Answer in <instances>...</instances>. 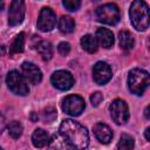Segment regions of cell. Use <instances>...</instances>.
<instances>
[{"label":"cell","instance_id":"484cf974","mask_svg":"<svg viewBox=\"0 0 150 150\" xmlns=\"http://www.w3.org/2000/svg\"><path fill=\"white\" fill-rule=\"evenodd\" d=\"M5 127H6V118H5V116L0 112V132H2V130L5 129Z\"/></svg>","mask_w":150,"mask_h":150},{"label":"cell","instance_id":"ffe728a7","mask_svg":"<svg viewBox=\"0 0 150 150\" xmlns=\"http://www.w3.org/2000/svg\"><path fill=\"white\" fill-rule=\"evenodd\" d=\"M23 47H25V33L21 32L15 36V39L11 46V53L12 54L21 53V52H23Z\"/></svg>","mask_w":150,"mask_h":150},{"label":"cell","instance_id":"d6986e66","mask_svg":"<svg viewBox=\"0 0 150 150\" xmlns=\"http://www.w3.org/2000/svg\"><path fill=\"white\" fill-rule=\"evenodd\" d=\"M59 29H60V32H62L64 34L74 32V29H75L74 19L68 16V15H62L60 18V20H59Z\"/></svg>","mask_w":150,"mask_h":150},{"label":"cell","instance_id":"f546056e","mask_svg":"<svg viewBox=\"0 0 150 150\" xmlns=\"http://www.w3.org/2000/svg\"><path fill=\"white\" fill-rule=\"evenodd\" d=\"M2 8H4V0H0V12L2 11Z\"/></svg>","mask_w":150,"mask_h":150},{"label":"cell","instance_id":"d4e9b609","mask_svg":"<svg viewBox=\"0 0 150 150\" xmlns=\"http://www.w3.org/2000/svg\"><path fill=\"white\" fill-rule=\"evenodd\" d=\"M103 101V95L100 93V91H96V93H94L91 96H90V102H91V104L94 105V107H97V105H100V103Z\"/></svg>","mask_w":150,"mask_h":150},{"label":"cell","instance_id":"ba28073f","mask_svg":"<svg viewBox=\"0 0 150 150\" xmlns=\"http://www.w3.org/2000/svg\"><path fill=\"white\" fill-rule=\"evenodd\" d=\"M26 6L23 0H12L8 11V23L9 26H18L25 19Z\"/></svg>","mask_w":150,"mask_h":150},{"label":"cell","instance_id":"4dcf8cb0","mask_svg":"<svg viewBox=\"0 0 150 150\" xmlns=\"http://www.w3.org/2000/svg\"><path fill=\"white\" fill-rule=\"evenodd\" d=\"M94 1H100V0H94Z\"/></svg>","mask_w":150,"mask_h":150},{"label":"cell","instance_id":"83f0119b","mask_svg":"<svg viewBox=\"0 0 150 150\" xmlns=\"http://www.w3.org/2000/svg\"><path fill=\"white\" fill-rule=\"evenodd\" d=\"M144 116L146 117V118H149L150 116H149V107H146L145 108V110H144Z\"/></svg>","mask_w":150,"mask_h":150},{"label":"cell","instance_id":"4fadbf2b","mask_svg":"<svg viewBox=\"0 0 150 150\" xmlns=\"http://www.w3.org/2000/svg\"><path fill=\"white\" fill-rule=\"evenodd\" d=\"M95 137L103 144H108L111 139H112V131L110 129L109 125H107L105 123H96L93 128Z\"/></svg>","mask_w":150,"mask_h":150},{"label":"cell","instance_id":"5b68a950","mask_svg":"<svg viewBox=\"0 0 150 150\" xmlns=\"http://www.w3.org/2000/svg\"><path fill=\"white\" fill-rule=\"evenodd\" d=\"M96 18L100 22L105 25H116L120 21V8L115 4H105L96 9Z\"/></svg>","mask_w":150,"mask_h":150},{"label":"cell","instance_id":"1f68e13d","mask_svg":"<svg viewBox=\"0 0 150 150\" xmlns=\"http://www.w3.org/2000/svg\"><path fill=\"white\" fill-rule=\"evenodd\" d=\"M0 149H1V146H0Z\"/></svg>","mask_w":150,"mask_h":150},{"label":"cell","instance_id":"44dd1931","mask_svg":"<svg viewBox=\"0 0 150 150\" xmlns=\"http://www.w3.org/2000/svg\"><path fill=\"white\" fill-rule=\"evenodd\" d=\"M135 145V141L134 138L130 136V135H127V134H123L116 145L117 149H121V150H129V149H132Z\"/></svg>","mask_w":150,"mask_h":150},{"label":"cell","instance_id":"2e32d148","mask_svg":"<svg viewBox=\"0 0 150 150\" xmlns=\"http://www.w3.org/2000/svg\"><path fill=\"white\" fill-rule=\"evenodd\" d=\"M118 41H120L121 48L124 49V50H130L135 45L134 36L128 30H122V32L118 33Z\"/></svg>","mask_w":150,"mask_h":150},{"label":"cell","instance_id":"52a82bcc","mask_svg":"<svg viewBox=\"0 0 150 150\" xmlns=\"http://www.w3.org/2000/svg\"><path fill=\"white\" fill-rule=\"evenodd\" d=\"M109 111L112 121L116 124H124L129 120V108L123 100H114L109 105Z\"/></svg>","mask_w":150,"mask_h":150},{"label":"cell","instance_id":"7c38bea8","mask_svg":"<svg viewBox=\"0 0 150 150\" xmlns=\"http://www.w3.org/2000/svg\"><path fill=\"white\" fill-rule=\"evenodd\" d=\"M22 69V74L25 76V79L27 81H29L32 84H38L41 82L42 80V73L40 70V68L34 64L33 62H23L21 66Z\"/></svg>","mask_w":150,"mask_h":150},{"label":"cell","instance_id":"3957f363","mask_svg":"<svg viewBox=\"0 0 150 150\" xmlns=\"http://www.w3.org/2000/svg\"><path fill=\"white\" fill-rule=\"evenodd\" d=\"M149 84H150V76L148 71L138 68L130 70L128 76V87L132 94L142 95L148 89Z\"/></svg>","mask_w":150,"mask_h":150},{"label":"cell","instance_id":"7a4b0ae2","mask_svg":"<svg viewBox=\"0 0 150 150\" xmlns=\"http://www.w3.org/2000/svg\"><path fill=\"white\" fill-rule=\"evenodd\" d=\"M130 21L137 30H145L149 27V6L144 0H134L130 11Z\"/></svg>","mask_w":150,"mask_h":150},{"label":"cell","instance_id":"6da1fadb","mask_svg":"<svg viewBox=\"0 0 150 150\" xmlns=\"http://www.w3.org/2000/svg\"><path fill=\"white\" fill-rule=\"evenodd\" d=\"M59 134L69 148L86 149L89 144V134L87 128L74 120H63L60 124Z\"/></svg>","mask_w":150,"mask_h":150},{"label":"cell","instance_id":"cb8c5ba5","mask_svg":"<svg viewBox=\"0 0 150 150\" xmlns=\"http://www.w3.org/2000/svg\"><path fill=\"white\" fill-rule=\"evenodd\" d=\"M57 50H59L60 55L66 56V55H68L69 52H70V45H69L68 42H60L59 46H57Z\"/></svg>","mask_w":150,"mask_h":150},{"label":"cell","instance_id":"e0dca14e","mask_svg":"<svg viewBox=\"0 0 150 150\" xmlns=\"http://www.w3.org/2000/svg\"><path fill=\"white\" fill-rule=\"evenodd\" d=\"M97 40L91 34H86L81 39V47L88 53H96L97 50Z\"/></svg>","mask_w":150,"mask_h":150},{"label":"cell","instance_id":"8992f818","mask_svg":"<svg viewBox=\"0 0 150 150\" xmlns=\"http://www.w3.org/2000/svg\"><path fill=\"white\" fill-rule=\"evenodd\" d=\"M61 108L66 114L76 117L80 116L81 112L84 110L86 103L84 100L79 95H68L62 100Z\"/></svg>","mask_w":150,"mask_h":150},{"label":"cell","instance_id":"8fae6325","mask_svg":"<svg viewBox=\"0 0 150 150\" xmlns=\"http://www.w3.org/2000/svg\"><path fill=\"white\" fill-rule=\"evenodd\" d=\"M111 76H112V71H111L110 66L107 62L98 61L95 63L93 68V79L97 84L100 86L105 84L107 82L110 81Z\"/></svg>","mask_w":150,"mask_h":150},{"label":"cell","instance_id":"9c48e42d","mask_svg":"<svg viewBox=\"0 0 150 150\" xmlns=\"http://www.w3.org/2000/svg\"><path fill=\"white\" fill-rule=\"evenodd\" d=\"M38 28L41 32H50L56 25V14L49 7H43L38 18Z\"/></svg>","mask_w":150,"mask_h":150},{"label":"cell","instance_id":"9a60e30c","mask_svg":"<svg viewBox=\"0 0 150 150\" xmlns=\"http://www.w3.org/2000/svg\"><path fill=\"white\" fill-rule=\"evenodd\" d=\"M49 141H50V138H49V135L47 134V131H45L41 128H38L34 130V132L32 135V142L35 148H43L49 143Z\"/></svg>","mask_w":150,"mask_h":150},{"label":"cell","instance_id":"5bb4252c","mask_svg":"<svg viewBox=\"0 0 150 150\" xmlns=\"http://www.w3.org/2000/svg\"><path fill=\"white\" fill-rule=\"evenodd\" d=\"M95 38L103 48H110L114 45V34L108 28H98Z\"/></svg>","mask_w":150,"mask_h":150},{"label":"cell","instance_id":"ac0fdd59","mask_svg":"<svg viewBox=\"0 0 150 150\" xmlns=\"http://www.w3.org/2000/svg\"><path fill=\"white\" fill-rule=\"evenodd\" d=\"M36 50L45 61H48L53 56V47L49 41H40L36 45Z\"/></svg>","mask_w":150,"mask_h":150},{"label":"cell","instance_id":"30bf717a","mask_svg":"<svg viewBox=\"0 0 150 150\" xmlns=\"http://www.w3.org/2000/svg\"><path fill=\"white\" fill-rule=\"evenodd\" d=\"M52 84L60 90H68L74 84L73 75L67 70H56L50 77Z\"/></svg>","mask_w":150,"mask_h":150},{"label":"cell","instance_id":"277c9868","mask_svg":"<svg viewBox=\"0 0 150 150\" xmlns=\"http://www.w3.org/2000/svg\"><path fill=\"white\" fill-rule=\"evenodd\" d=\"M6 84L9 90L19 96H26L29 93L28 84L23 75H21L16 70H11L6 76Z\"/></svg>","mask_w":150,"mask_h":150},{"label":"cell","instance_id":"603a6c76","mask_svg":"<svg viewBox=\"0 0 150 150\" xmlns=\"http://www.w3.org/2000/svg\"><path fill=\"white\" fill-rule=\"evenodd\" d=\"M62 4L66 7V9L71 11V12H75V11H77L80 8L81 0H62Z\"/></svg>","mask_w":150,"mask_h":150},{"label":"cell","instance_id":"f1b7e54d","mask_svg":"<svg viewBox=\"0 0 150 150\" xmlns=\"http://www.w3.org/2000/svg\"><path fill=\"white\" fill-rule=\"evenodd\" d=\"M30 118H32V121H36V120H38V117H35L34 112H32V115H30Z\"/></svg>","mask_w":150,"mask_h":150},{"label":"cell","instance_id":"4316f807","mask_svg":"<svg viewBox=\"0 0 150 150\" xmlns=\"http://www.w3.org/2000/svg\"><path fill=\"white\" fill-rule=\"evenodd\" d=\"M144 135H145V139H146L148 142H150V128H149V127L145 129V131H144Z\"/></svg>","mask_w":150,"mask_h":150},{"label":"cell","instance_id":"7402d4cb","mask_svg":"<svg viewBox=\"0 0 150 150\" xmlns=\"http://www.w3.org/2000/svg\"><path fill=\"white\" fill-rule=\"evenodd\" d=\"M7 129H8L9 136H11L12 138H14V139L19 138V137L22 135V131H23L22 124H21L20 122H18V121L11 122V123L8 124V127H7Z\"/></svg>","mask_w":150,"mask_h":150}]
</instances>
